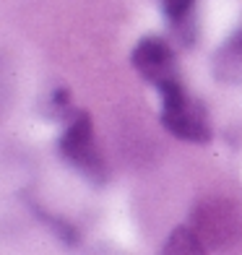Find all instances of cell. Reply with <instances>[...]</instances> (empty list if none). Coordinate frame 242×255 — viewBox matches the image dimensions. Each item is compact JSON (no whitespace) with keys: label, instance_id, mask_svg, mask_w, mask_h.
Listing matches in <instances>:
<instances>
[{"label":"cell","instance_id":"cell-5","mask_svg":"<svg viewBox=\"0 0 242 255\" xmlns=\"http://www.w3.org/2000/svg\"><path fill=\"white\" fill-rule=\"evenodd\" d=\"M161 255H209V248L193 232V227H177L167 237Z\"/></svg>","mask_w":242,"mask_h":255},{"label":"cell","instance_id":"cell-2","mask_svg":"<svg viewBox=\"0 0 242 255\" xmlns=\"http://www.w3.org/2000/svg\"><path fill=\"white\" fill-rule=\"evenodd\" d=\"M161 97V125L167 130L188 143H209L211 141V125L209 115L201 107V102H195L182 81L172 84L159 91Z\"/></svg>","mask_w":242,"mask_h":255},{"label":"cell","instance_id":"cell-6","mask_svg":"<svg viewBox=\"0 0 242 255\" xmlns=\"http://www.w3.org/2000/svg\"><path fill=\"white\" fill-rule=\"evenodd\" d=\"M193 5H195V0H161V8H164L167 18H169L177 29H182V24L188 21Z\"/></svg>","mask_w":242,"mask_h":255},{"label":"cell","instance_id":"cell-3","mask_svg":"<svg viewBox=\"0 0 242 255\" xmlns=\"http://www.w3.org/2000/svg\"><path fill=\"white\" fill-rule=\"evenodd\" d=\"M60 154L86 180H91V182L107 180V167H105V159H102L99 148L94 143V128H91V118L86 112H78L63 130Z\"/></svg>","mask_w":242,"mask_h":255},{"label":"cell","instance_id":"cell-1","mask_svg":"<svg viewBox=\"0 0 242 255\" xmlns=\"http://www.w3.org/2000/svg\"><path fill=\"white\" fill-rule=\"evenodd\" d=\"M190 227L206 248L229 253L242 245V208L227 198H203L193 206Z\"/></svg>","mask_w":242,"mask_h":255},{"label":"cell","instance_id":"cell-4","mask_svg":"<svg viewBox=\"0 0 242 255\" xmlns=\"http://www.w3.org/2000/svg\"><path fill=\"white\" fill-rule=\"evenodd\" d=\"M130 63L148 84H154L159 91L180 81L177 60L169 42L161 37H143L130 52Z\"/></svg>","mask_w":242,"mask_h":255}]
</instances>
